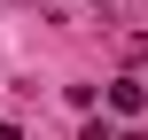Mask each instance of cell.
<instances>
[{
  "label": "cell",
  "instance_id": "2",
  "mask_svg": "<svg viewBox=\"0 0 148 140\" xmlns=\"http://www.w3.org/2000/svg\"><path fill=\"white\" fill-rule=\"evenodd\" d=\"M78 140H117V132H109V125H101V117H94V125H86V132H78Z\"/></svg>",
  "mask_w": 148,
  "mask_h": 140
},
{
  "label": "cell",
  "instance_id": "4",
  "mask_svg": "<svg viewBox=\"0 0 148 140\" xmlns=\"http://www.w3.org/2000/svg\"><path fill=\"white\" fill-rule=\"evenodd\" d=\"M125 140H148V132H125Z\"/></svg>",
  "mask_w": 148,
  "mask_h": 140
},
{
  "label": "cell",
  "instance_id": "3",
  "mask_svg": "<svg viewBox=\"0 0 148 140\" xmlns=\"http://www.w3.org/2000/svg\"><path fill=\"white\" fill-rule=\"evenodd\" d=\"M0 140H23V132H16V125H0Z\"/></svg>",
  "mask_w": 148,
  "mask_h": 140
},
{
  "label": "cell",
  "instance_id": "1",
  "mask_svg": "<svg viewBox=\"0 0 148 140\" xmlns=\"http://www.w3.org/2000/svg\"><path fill=\"white\" fill-rule=\"evenodd\" d=\"M140 101H148V78H117L109 86V109L117 117H140Z\"/></svg>",
  "mask_w": 148,
  "mask_h": 140
}]
</instances>
